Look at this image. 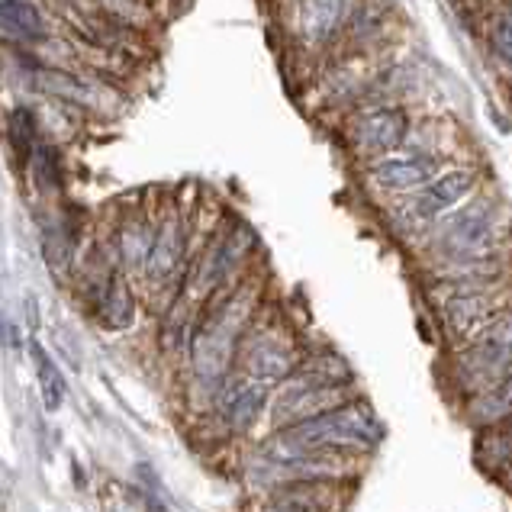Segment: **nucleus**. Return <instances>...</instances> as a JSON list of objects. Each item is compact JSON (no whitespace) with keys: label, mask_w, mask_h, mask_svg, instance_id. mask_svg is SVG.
I'll return each mask as SVG.
<instances>
[{"label":"nucleus","mask_w":512,"mask_h":512,"mask_svg":"<svg viewBox=\"0 0 512 512\" xmlns=\"http://www.w3.org/2000/svg\"><path fill=\"white\" fill-rule=\"evenodd\" d=\"M100 316H104V323L110 329H126L133 323L136 316V303H133V294L126 290L123 281H113L107 284V294H104V303H100Z\"/></svg>","instance_id":"17"},{"label":"nucleus","mask_w":512,"mask_h":512,"mask_svg":"<svg viewBox=\"0 0 512 512\" xmlns=\"http://www.w3.org/2000/svg\"><path fill=\"white\" fill-rule=\"evenodd\" d=\"M496 313H503V300L490 287H461L455 297H448L442 306L445 326L458 339H474Z\"/></svg>","instance_id":"8"},{"label":"nucleus","mask_w":512,"mask_h":512,"mask_svg":"<svg viewBox=\"0 0 512 512\" xmlns=\"http://www.w3.org/2000/svg\"><path fill=\"white\" fill-rule=\"evenodd\" d=\"M29 351H33V364H36V374H39L42 400H46L49 413H55V409L62 406V400H65V380H62V374H58V368H55V361L46 355V348H42L39 342L29 345Z\"/></svg>","instance_id":"16"},{"label":"nucleus","mask_w":512,"mask_h":512,"mask_svg":"<svg viewBox=\"0 0 512 512\" xmlns=\"http://www.w3.org/2000/svg\"><path fill=\"white\" fill-rule=\"evenodd\" d=\"M348 403V387L345 384H323V387H306V384H290L277 400V413L274 422L277 426H297V422H306L313 416H323L329 409Z\"/></svg>","instance_id":"9"},{"label":"nucleus","mask_w":512,"mask_h":512,"mask_svg":"<svg viewBox=\"0 0 512 512\" xmlns=\"http://www.w3.org/2000/svg\"><path fill=\"white\" fill-rule=\"evenodd\" d=\"M509 416H512V374L496 380L493 387L480 390L471 409H467V419L474 426H496V422H503Z\"/></svg>","instance_id":"14"},{"label":"nucleus","mask_w":512,"mask_h":512,"mask_svg":"<svg viewBox=\"0 0 512 512\" xmlns=\"http://www.w3.org/2000/svg\"><path fill=\"white\" fill-rule=\"evenodd\" d=\"M152 239H155V232H152L149 226H145V223L126 226V232H123V258H126V265H129V268H136V271H145V268H149Z\"/></svg>","instance_id":"20"},{"label":"nucleus","mask_w":512,"mask_h":512,"mask_svg":"<svg viewBox=\"0 0 512 512\" xmlns=\"http://www.w3.org/2000/svg\"><path fill=\"white\" fill-rule=\"evenodd\" d=\"M393 17V7L390 0H361L358 7H351V17H348V33L355 39H374L380 36L384 29L390 26Z\"/></svg>","instance_id":"15"},{"label":"nucleus","mask_w":512,"mask_h":512,"mask_svg":"<svg viewBox=\"0 0 512 512\" xmlns=\"http://www.w3.org/2000/svg\"><path fill=\"white\" fill-rule=\"evenodd\" d=\"M184 245H187V232H184L181 216H174V213L165 216L162 223L155 226L152 255H149V268H145V274H149L152 281H158V284L171 281V277L178 274V268H181Z\"/></svg>","instance_id":"12"},{"label":"nucleus","mask_w":512,"mask_h":512,"mask_svg":"<svg viewBox=\"0 0 512 512\" xmlns=\"http://www.w3.org/2000/svg\"><path fill=\"white\" fill-rule=\"evenodd\" d=\"M467 390H487L512 374V310L496 313L458 361Z\"/></svg>","instance_id":"3"},{"label":"nucleus","mask_w":512,"mask_h":512,"mask_svg":"<svg viewBox=\"0 0 512 512\" xmlns=\"http://www.w3.org/2000/svg\"><path fill=\"white\" fill-rule=\"evenodd\" d=\"M252 248V232H248L242 223L226 226L219 236L213 239L207 258L200 265V287H219L226 277L239 268V261L248 255Z\"/></svg>","instance_id":"11"},{"label":"nucleus","mask_w":512,"mask_h":512,"mask_svg":"<svg viewBox=\"0 0 512 512\" xmlns=\"http://www.w3.org/2000/svg\"><path fill=\"white\" fill-rule=\"evenodd\" d=\"M409 136V116L400 107H371L364 110L348 129V139L358 155L380 158L390 152H400V145Z\"/></svg>","instance_id":"5"},{"label":"nucleus","mask_w":512,"mask_h":512,"mask_svg":"<svg viewBox=\"0 0 512 512\" xmlns=\"http://www.w3.org/2000/svg\"><path fill=\"white\" fill-rule=\"evenodd\" d=\"M351 4L348 0H297L294 7V26L303 46L326 49L342 36L348 26Z\"/></svg>","instance_id":"7"},{"label":"nucleus","mask_w":512,"mask_h":512,"mask_svg":"<svg viewBox=\"0 0 512 512\" xmlns=\"http://www.w3.org/2000/svg\"><path fill=\"white\" fill-rule=\"evenodd\" d=\"M438 174V158L429 152H390L380 155L368 168L371 187L384 194H416Z\"/></svg>","instance_id":"6"},{"label":"nucleus","mask_w":512,"mask_h":512,"mask_svg":"<svg viewBox=\"0 0 512 512\" xmlns=\"http://www.w3.org/2000/svg\"><path fill=\"white\" fill-rule=\"evenodd\" d=\"M0 29H10V33L20 36H39L42 17L26 0H0Z\"/></svg>","instance_id":"18"},{"label":"nucleus","mask_w":512,"mask_h":512,"mask_svg":"<svg viewBox=\"0 0 512 512\" xmlns=\"http://www.w3.org/2000/svg\"><path fill=\"white\" fill-rule=\"evenodd\" d=\"M268 390L255 377H239L219 390V413L232 429H248L258 419L261 406H265Z\"/></svg>","instance_id":"13"},{"label":"nucleus","mask_w":512,"mask_h":512,"mask_svg":"<svg viewBox=\"0 0 512 512\" xmlns=\"http://www.w3.org/2000/svg\"><path fill=\"white\" fill-rule=\"evenodd\" d=\"M380 438V422L374 419L371 406L348 400L329 409L323 416L290 426L284 442L297 451H326V448H368Z\"/></svg>","instance_id":"1"},{"label":"nucleus","mask_w":512,"mask_h":512,"mask_svg":"<svg viewBox=\"0 0 512 512\" xmlns=\"http://www.w3.org/2000/svg\"><path fill=\"white\" fill-rule=\"evenodd\" d=\"M500 432H496L490 442L480 448V461H484L487 467L493 464H509L512 461V416L500 422Z\"/></svg>","instance_id":"22"},{"label":"nucleus","mask_w":512,"mask_h":512,"mask_svg":"<svg viewBox=\"0 0 512 512\" xmlns=\"http://www.w3.org/2000/svg\"><path fill=\"white\" fill-rule=\"evenodd\" d=\"M261 512H326V496L319 487H294L274 496Z\"/></svg>","instance_id":"19"},{"label":"nucleus","mask_w":512,"mask_h":512,"mask_svg":"<svg viewBox=\"0 0 512 512\" xmlns=\"http://www.w3.org/2000/svg\"><path fill=\"white\" fill-rule=\"evenodd\" d=\"M480 187V171L477 168H448V171H438L435 178L419 187L413 200H409V219L419 226L432 223L438 216H448L455 213L458 207H464L467 200L477 194Z\"/></svg>","instance_id":"4"},{"label":"nucleus","mask_w":512,"mask_h":512,"mask_svg":"<svg viewBox=\"0 0 512 512\" xmlns=\"http://www.w3.org/2000/svg\"><path fill=\"white\" fill-rule=\"evenodd\" d=\"M300 355L294 342L284 332H265L248 345L245 351V371L248 377L261 380V384H274V380H287L297 371Z\"/></svg>","instance_id":"10"},{"label":"nucleus","mask_w":512,"mask_h":512,"mask_svg":"<svg viewBox=\"0 0 512 512\" xmlns=\"http://www.w3.org/2000/svg\"><path fill=\"white\" fill-rule=\"evenodd\" d=\"M500 213H496V200L471 197L467 207H461L458 216H451L438 245L445 248V258L451 265H474V261H490L496 245H500Z\"/></svg>","instance_id":"2"},{"label":"nucleus","mask_w":512,"mask_h":512,"mask_svg":"<svg viewBox=\"0 0 512 512\" xmlns=\"http://www.w3.org/2000/svg\"><path fill=\"white\" fill-rule=\"evenodd\" d=\"M490 52L503 68H512V4L496 13L490 23Z\"/></svg>","instance_id":"21"},{"label":"nucleus","mask_w":512,"mask_h":512,"mask_svg":"<svg viewBox=\"0 0 512 512\" xmlns=\"http://www.w3.org/2000/svg\"><path fill=\"white\" fill-rule=\"evenodd\" d=\"M10 142H13V149H17L20 155H26V158H29V152H33V145H36V123H33V113H29V110L13 113V120H10Z\"/></svg>","instance_id":"23"}]
</instances>
